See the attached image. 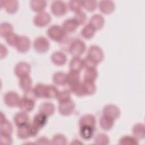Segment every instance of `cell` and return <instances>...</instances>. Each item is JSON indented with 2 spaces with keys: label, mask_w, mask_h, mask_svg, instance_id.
Listing matches in <instances>:
<instances>
[{
  "label": "cell",
  "mask_w": 145,
  "mask_h": 145,
  "mask_svg": "<svg viewBox=\"0 0 145 145\" xmlns=\"http://www.w3.org/2000/svg\"><path fill=\"white\" fill-rule=\"evenodd\" d=\"M47 34L49 37L57 42H61L66 36V32L62 27L58 25H53L50 27L47 31Z\"/></svg>",
  "instance_id": "cell-1"
},
{
  "label": "cell",
  "mask_w": 145,
  "mask_h": 145,
  "mask_svg": "<svg viewBox=\"0 0 145 145\" xmlns=\"http://www.w3.org/2000/svg\"><path fill=\"white\" fill-rule=\"evenodd\" d=\"M86 50V45L83 41L80 39H73L72 40L69 52L70 54L74 57H79L81 56Z\"/></svg>",
  "instance_id": "cell-2"
},
{
  "label": "cell",
  "mask_w": 145,
  "mask_h": 145,
  "mask_svg": "<svg viewBox=\"0 0 145 145\" xmlns=\"http://www.w3.org/2000/svg\"><path fill=\"white\" fill-rule=\"evenodd\" d=\"M87 57L98 64L103 61L104 54L100 47L97 45H92L88 49Z\"/></svg>",
  "instance_id": "cell-3"
},
{
  "label": "cell",
  "mask_w": 145,
  "mask_h": 145,
  "mask_svg": "<svg viewBox=\"0 0 145 145\" xmlns=\"http://www.w3.org/2000/svg\"><path fill=\"white\" fill-rule=\"evenodd\" d=\"M33 47L36 51L39 53H44L49 48V42L48 39L44 37H37L33 42Z\"/></svg>",
  "instance_id": "cell-4"
},
{
  "label": "cell",
  "mask_w": 145,
  "mask_h": 145,
  "mask_svg": "<svg viewBox=\"0 0 145 145\" xmlns=\"http://www.w3.org/2000/svg\"><path fill=\"white\" fill-rule=\"evenodd\" d=\"M75 108V103L70 99L65 101L60 102L58 105V111L61 114L68 116L71 114Z\"/></svg>",
  "instance_id": "cell-5"
},
{
  "label": "cell",
  "mask_w": 145,
  "mask_h": 145,
  "mask_svg": "<svg viewBox=\"0 0 145 145\" xmlns=\"http://www.w3.org/2000/svg\"><path fill=\"white\" fill-rule=\"evenodd\" d=\"M20 99L19 95L13 91L7 92L4 96V101L5 104L10 107L18 106Z\"/></svg>",
  "instance_id": "cell-6"
},
{
  "label": "cell",
  "mask_w": 145,
  "mask_h": 145,
  "mask_svg": "<svg viewBox=\"0 0 145 145\" xmlns=\"http://www.w3.org/2000/svg\"><path fill=\"white\" fill-rule=\"evenodd\" d=\"M51 18L48 13L46 12H40L34 18V24L38 27L46 25L50 21Z\"/></svg>",
  "instance_id": "cell-7"
},
{
  "label": "cell",
  "mask_w": 145,
  "mask_h": 145,
  "mask_svg": "<svg viewBox=\"0 0 145 145\" xmlns=\"http://www.w3.org/2000/svg\"><path fill=\"white\" fill-rule=\"evenodd\" d=\"M51 10L54 15L56 16H62L67 11V7L65 2L62 1H53L51 5Z\"/></svg>",
  "instance_id": "cell-8"
},
{
  "label": "cell",
  "mask_w": 145,
  "mask_h": 145,
  "mask_svg": "<svg viewBox=\"0 0 145 145\" xmlns=\"http://www.w3.org/2000/svg\"><path fill=\"white\" fill-rule=\"evenodd\" d=\"M103 115L108 116L113 120H116L119 117L120 115V110L119 108L112 104H109L106 105L103 110Z\"/></svg>",
  "instance_id": "cell-9"
},
{
  "label": "cell",
  "mask_w": 145,
  "mask_h": 145,
  "mask_svg": "<svg viewBox=\"0 0 145 145\" xmlns=\"http://www.w3.org/2000/svg\"><path fill=\"white\" fill-rule=\"evenodd\" d=\"M31 71L30 65L24 62H20L18 63L14 69L16 75L20 78L22 76L29 75Z\"/></svg>",
  "instance_id": "cell-10"
},
{
  "label": "cell",
  "mask_w": 145,
  "mask_h": 145,
  "mask_svg": "<svg viewBox=\"0 0 145 145\" xmlns=\"http://www.w3.org/2000/svg\"><path fill=\"white\" fill-rule=\"evenodd\" d=\"M18 106L21 111L27 113L33 109L35 106V100L23 97L20 99Z\"/></svg>",
  "instance_id": "cell-11"
},
{
  "label": "cell",
  "mask_w": 145,
  "mask_h": 145,
  "mask_svg": "<svg viewBox=\"0 0 145 145\" xmlns=\"http://www.w3.org/2000/svg\"><path fill=\"white\" fill-rule=\"evenodd\" d=\"M29 116L27 113L22 111L16 113L14 117V123L18 127L27 125L29 123Z\"/></svg>",
  "instance_id": "cell-12"
},
{
  "label": "cell",
  "mask_w": 145,
  "mask_h": 145,
  "mask_svg": "<svg viewBox=\"0 0 145 145\" xmlns=\"http://www.w3.org/2000/svg\"><path fill=\"white\" fill-rule=\"evenodd\" d=\"M31 42L28 37L23 36H20L19 41L16 46V48L18 51L24 53L28 51L30 48Z\"/></svg>",
  "instance_id": "cell-13"
},
{
  "label": "cell",
  "mask_w": 145,
  "mask_h": 145,
  "mask_svg": "<svg viewBox=\"0 0 145 145\" xmlns=\"http://www.w3.org/2000/svg\"><path fill=\"white\" fill-rule=\"evenodd\" d=\"M95 30H99L104 24V19L103 17L99 14H96L92 16L89 20V23Z\"/></svg>",
  "instance_id": "cell-14"
},
{
  "label": "cell",
  "mask_w": 145,
  "mask_h": 145,
  "mask_svg": "<svg viewBox=\"0 0 145 145\" xmlns=\"http://www.w3.org/2000/svg\"><path fill=\"white\" fill-rule=\"evenodd\" d=\"M48 116L39 112L35 115L33 120V123L39 129L42 128L46 123Z\"/></svg>",
  "instance_id": "cell-15"
},
{
  "label": "cell",
  "mask_w": 145,
  "mask_h": 145,
  "mask_svg": "<svg viewBox=\"0 0 145 145\" xmlns=\"http://www.w3.org/2000/svg\"><path fill=\"white\" fill-rule=\"evenodd\" d=\"M78 22L74 18H70L64 21L62 24V28L66 32H72L78 28Z\"/></svg>",
  "instance_id": "cell-16"
},
{
  "label": "cell",
  "mask_w": 145,
  "mask_h": 145,
  "mask_svg": "<svg viewBox=\"0 0 145 145\" xmlns=\"http://www.w3.org/2000/svg\"><path fill=\"white\" fill-rule=\"evenodd\" d=\"M66 56L61 52H56L51 56L52 62L58 66L63 65L66 61Z\"/></svg>",
  "instance_id": "cell-17"
},
{
  "label": "cell",
  "mask_w": 145,
  "mask_h": 145,
  "mask_svg": "<svg viewBox=\"0 0 145 145\" xmlns=\"http://www.w3.org/2000/svg\"><path fill=\"white\" fill-rule=\"evenodd\" d=\"M55 111L54 105L49 102H46L41 104L39 107V112L45 114L47 116H51Z\"/></svg>",
  "instance_id": "cell-18"
},
{
  "label": "cell",
  "mask_w": 145,
  "mask_h": 145,
  "mask_svg": "<svg viewBox=\"0 0 145 145\" xmlns=\"http://www.w3.org/2000/svg\"><path fill=\"white\" fill-rule=\"evenodd\" d=\"M99 125L101 129L104 130H109L112 129L114 125V120L103 115L99 120Z\"/></svg>",
  "instance_id": "cell-19"
},
{
  "label": "cell",
  "mask_w": 145,
  "mask_h": 145,
  "mask_svg": "<svg viewBox=\"0 0 145 145\" xmlns=\"http://www.w3.org/2000/svg\"><path fill=\"white\" fill-rule=\"evenodd\" d=\"M80 126V135L81 137L86 140L91 139L93 136L95 127L87 125Z\"/></svg>",
  "instance_id": "cell-20"
},
{
  "label": "cell",
  "mask_w": 145,
  "mask_h": 145,
  "mask_svg": "<svg viewBox=\"0 0 145 145\" xmlns=\"http://www.w3.org/2000/svg\"><path fill=\"white\" fill-rule=\"evenodd\" d=\"M99 8L104 14L111 13L114 8V5L112 1H102L99 2Z\"/></svg>",
  "instance_id": "cell-21"
},
{
  "label": "cell",
  "mask_w": 145,
  "mask_h": 145,
  "mask_svg": "<svg viewBox=\"0 0 145 145\" xmlns=\"http://www.w3.org/2000/svg\"><path fill=\"white\" fill-rule=\"evenodd\" d=\"M96 124V120L95 117L92 114H85L82 116L79 120V125L90 126L95 127Z\"/></svg>",
  "instance_id": "cell-22"
},
{
  "label": "cell",
  "mask_w": 145,
  "mask_h": 145,
  "mask_svg": "<svg viewBox=\"0 0 145 145\" xmlns=\"http://www.w3.org/2000/svg\"><path fill=\"white\" fill-rule=\"evenodd\" d=\"M80 74L79 71L70 70L66 75V83L70 86L79 82Z\"/></svg>",
  "instance_id": "cell-23"
},
{
  "label": "cell",
  "mask_w": 145,
  "mask_h": 145,
  "mask_svg": "<svg viewBox=\"0 0 145 145\" xmlns=\"http://www.w3.org/2000/svg\"><path fill=\"white\" fill-rule=\"evenodd\" d=\"M83 67V60L79 57H74L70 61V68L71 70L79 72Z\"/></svg>",
  "instance_id": "cell-24"
},
{
  "label": "cell",
  "mask_w": 145,
  "mask_h": 145,
  "mask_svg": "<svg viewBox=\"0 0 145 145\" xmlns=\"http://www.w3.org/2000/svg\"><path fill=\"white\" fill-rule=\"evenodd\" d=\"M13 27L12 25L7 22L2 23L0 25V35L2 37H6L12 33Z\"/></svg>",
  "instance_id": "cell-25"
},
{
  "label": "cell",
  "mask_w": 145,
  "mask_h": 145,
  "mask_svg": "<svg viewBox=\"0 0 145 145\" xmlns=\"http://www.w3.org/2000/svg\"><path fill=\"white\" fill-rule=\"evenodd\" d=\"M12 126L10 121L5 120L3 122H1V134L11 135L12 133Z\"/></svg>",
  "instance_id": "cell-26"
},
{
  "label": "cell",
  "mask_w": 145,
  "mask_h": 145,
  "mask_svg": "<svg viewBox=\"0 0 145 145\" xmlns=\"http://www.w3.org/2000/svg\"><path fill=\"white\" fill-rule=\"evenodd\" d=\"M58 89L52 85H46L45 89L44 97L52 99L56 97L58 94Z\"/></svg>",
  "instance_id": "cell-27"
},
{
  "label": "cell",
  "mask_w": 145,
  "mask_h": 145,
  "mask_svg": "<svg viewBox=\"0 0 145 145\" xmlns=\"http://www.w3.org/2000/svg\"><path fill=\"white\" fill-rule=\"evenodd\" d=\"M134 137L137 139H142L144 137V125L141 123H138L134 125L133 129Z\"/></svg>",
  "instance_id": "cell-28"
},
{
  "label": "cell",
  "mask_w": 145,
  "mask_h": 145,
  "mask_svg": "<svg viewBox=\"0 0 145 145\" xmlns=\"http://www.w3.org/2000/svg\"><path fill=\"white\" fill-rule=\"evenodd\" d=\"M53 80L57 85H65L66 83V75L62 72H57L53 75Z\"/></svg>",
  "instance_id": "cell-29"
},
{
  "label": "cell",
  "mask_w": 145,
  "mask_h": 145,
  "mask_svg": "<svg viewBox=\"0 0 145 145\" xmlns=\"http://www.w3.org/2000/svg\"><path fill=\"white\" fill-rule=\"evenodd\" d=\"M32 84V80L29 75H25L20 78L19 86L24 91H26L31 88Z\"/></svg>",
  "instance_id": "cell-30"
},
{
  "label": "cell",
  "mask_w": 145,
  "mask_h": 145,
  "mask_svg": "<svg viewBox=\"0 0 145 145\" xmlns=\"http://www.w3.org/2000/svg\"><path fill=\"white\" fill-rule=\"evenodd\" d=\"M4 5L3 7L6 8V10L10 14L14 13L18 8V2L16 1H3Z\"/></svg>",
  "instance_id": "cell-31"
},
{
  "label": "cell",
  "mask_w": 145,
  "mask_h": 145,
  "mask_svg": "<svg viewBox=\"0 0 145 145\" xmlns=\"http://www.w3.org/2000/svg\"><path fill=\"white\" fill-rule=\"evenodd\" d=\"M70 87L71 91L74 93L76 95L81 96L85 95L83 83L80 82V81L76 83H75L70 86Z\"/></svg>",
  "instance_id": "cell-32"
},
{
  "label": "cell",
  "mask_w": 145,
  "mask_h": 145,
  "mask_svg": "<svg viewBox=\"0 0 145 145\" xmlns=\"http://www.w3.org/2000/svg\"><path fill=\"white\" fill-rule=\"evenodd\" d=\"M97 76V71L96 69H86L84 75V79L86 81L94 82Z\"/></svg>",
  "instance_id": "cell-33"
},
{
  "label": "cell",
  "mask_w": 145,
  "mask_h": 145,
  "mask_svg": "<svg viewBox=\"0 0 145 145\" xmlns=\"http://www.w3.org/2000/svg\"><path fill=\"white\" fill-rule=\"evenodd\" d=\"M28 124L21 127H18L17 130V136L20 139H27L31 137Z\"/></svg>",
  "instance_id": "cell-34"
},
{
  "label": "cell",
  "mask_w": 145,
  "mask_h": 145,
  "mask_svg": "<svg viewBox=\"0 0 145 145\" xmlns=\"http://www.w3.org/2000/svg\"><path fill=\"white\" fill-rule=\"evenodd\" d=\"M85 95H92L95 93L96 91V86L94 82L84 80L82 82Z\"/></svg>",
  "instance_id": "cell-35"
},
{
  "label": "cell",
  "mask_w": 145,
  "mask_h": 145,
  "mask_svg": "<svg viewBox=\"0 0 145 145\" xmlns=\"http://www.w3.org/2000/svg\"><path fill=\"white\" fill-rule=\"evenodd\" d=\"M109 138L108 135L104 133H99L95 138L94 143L96 144L106 145L109 144Z\"/></svg>",
  "instance_id": "cell-36"
},
{
  "label": "cell",
  "mask_w": 145,
  "mask_h": 145,
  "mask_svg": "<svg viewBox=\"0 0 145 145\" xmlns=\"http://www.w3.org/2000/svg\"><path fill=\"white\" fill-rule=\"evenodd\" d=\"M95 29L89 24L85 25L81 31V35L83 37L87 39L91 38L95 32Z\"/></svg>",
  "instance_id": "cell-37"
},
{
  "label": "cell",
  "mask_w": 145,
  "mask_h": 145,
  "mask_svg": "<svg viewBox=\"0 0 145 145\" xmlns=\"http://www.w3.org/2000/svg\"><path fill=\"white\" fill-rule=\"evenodd\" d=\"M118 144H138V141L134 137H131L130 135H125L122 137L119 140Z\"/></svg>",
  "instance_id": "cell-38"
},
{
  "label": "cell",
  "mask_w": 145,
  "mask_h": 145,
  "mask_svg": "<svg viewBox=\"0 0 145 145\" xmlns=\"http://www.w3.org/2000/svg\"><path fill=\"white\" fill-rule=\"evenodd\" d=\"M46 2L44 1H31V7L35 11L41 12L46 6Z\"/></svg>",
  "instance_id": "cell-39"
},
{
  "label": "cell",
  "mask_w": 145,
  "mask_h": 145,
  "mask_svg": "<svg viewBox=\"0 0 145 145\" xmlns=\"http://www.w3.org/2000/svg\"><path fill=\"white\" fill-rule=\"evenodd\" d=\"M45 86L43 83H38L35 86L33 89L36 97H44Z\"/></svg>",
  "instance_id": "cell-40"
},
{
  "label": "cell",
  "mask_w": 145,
  "mask_h": 145,
  "mask_svg": "<svg viewBox=\"0 0 145 145\" xmlns=\"http://www.w3.org/2000/svg\"><path fill=\"white\" fill-rule=\"evenodd\" d=\"M57 100L60 102H63L70 100V92L69 90L65 89L59 91L56 96Z\"/></svg>",
  "instance_id": "cell-41"
},
{
  "label": "cell",
  "mask_w": 145,
  "mask_h": 145,
  "mask_svg": "<svg viewBox=\"0 0 145 145\" xmlns=\"http://www.w3.org/2000/svg\"><path fill=\"white\" fill-rule=\"evenodd\" d=\"M19 38H20V36H18L17 34L14 33H11L6 37V40L7 43L9 45L11 46H16L19 41Z\"/></svg>",
  "instance_id": "cell-42"
},
{
  "label": "cell",
  "mask_w": 145,
  "mask_h": 145,
  "mask_svg": "<svg viewBox=\"0 0 145 145\" xmlns=\"http://www.w3.org/2000/svg\"><path fill=\"white\" fill-rule=\"evenodd\" d=\"M51 144H66L67 140L66 137L61 134L55 135L52 139Z\"/></svg>",
  "instance_id": "cell-43"
},
{
  "label": "cell",
  "mask_w": 145,
  "mask_h": 145,
  "mask_svg": "<svg viewBox=\"0 0 145 145\" xmlns=\"http://www.w3.org/2000/svg\"><path fill=\"white\" fill-rule=\"evenodd\" d=\"M74 19L78 22L79 25L83 24L85 23L87 19V16L83 11L80 10L75 13Z\"/></svg>",
  "instance_id": "cell-44"
},
{
  "label": "cell",
  "mask_w": 145,
  "mask_h": 145,
  "mask_svg": "<svg viewBox=\"0 0 145 145\" xmlns=\"http://www.w3.org/2000/svg\"><path fill=\"white\" fill-rule=\"evenodd\" d=\"M69 8L71 11H75L76 12L80 11L82 6V1H71L69 2Z\"/></svg>",
  "instance_id": "cell-45"
},
{
  "label": "cell",
  "mask_w": 145,
  "mask_h": 145,
  "mask_svg": "<svg viewBox=\"0 0 145 145\" xmlns=\"http://www.w3.org/2000/svg\"><path fill=\"white\" fill-rule=\"evenodd\" d=\"M83 66L86 67V69H96L97 65V63L87 56L85 57L84 59H83Z\"/></svg>",
  "instance_id": "cell-46"
},
{
  "label": "cell",
  "mask_w": 145,
  "mask_h": 145,
  "mask_svg": "<svg viewBox=\"0 0 145 145\" xmlns=\"http://www.w3.org/2000/svg\"><path fill=\"white\" fill-rule=\"evenodd\" d=\"M82 6L88 11H93L96 7V2L94 1H82Z\"/></svg>",
  "instance_id": "cell-47"
},
{
  "label": "cell",
  "mask_w": 145,
  "mask_h": 145,
  "mask_svg": "<svg viewBox=\"0 0 145 145\" xmlns=\"http://www.w3.org/2000/svg\"><path fill=\"white\" fill-rule=\"evenodd\" d=\"M0 143L2 144H11L12 143V139L11 135L0 134Z\"/></svg>",
  "instance_id": "cell-48"
},
{
  "label": "cell",
  "mask_w": 145,
  "mask_h": 145,
  "mask_svg": "<svg viewBox=\"0 0 145 145\" xmlns=\"http://www.w3.org/2000/svg\"><path fill=\"white\" fill-rule=\"evenodd\" d=\"M23 97L29 99H32L33 100H35L36 98V96L34 93L33 88H29V89L25 91Z\"/></svg>",
  "instance_id": "cell-49"
},
{
  "label": "cell",
  "mask_w": 145,
  "mask_h": 145,
  "mask_svg": "<svg viewBox=\"0 0 145 145\" xmlns=\"http://www.w3.org/2000/svg\"><path fill=\"white\" fill-rule=\"evenodd\" d=\"M36 144H50L51 143L50 142L49 140L46 138V137H41V138H39L37 141L36 142Z\"/></svg>",
  "instance_id": "cell-50"
},
{
  "label": "cell",
  "mask_w": 145,
  "mask_h": 145,
  "mask_svg": "<svg viewBox=\"0 0 145 145\" xmlns=\"http://www.w3.org/2000/svg\"><path fill=\"white\" fill-rule=\"evenodd\" d=\"M0 53H1V58H3L5 57L7 53V49L5 46L1 44V49H0Z\"/></svg>",
  "instance_id": "cell-51"
},
{
  "label": "cell",
  "mask_w": 145,
  "mask_h": 145,
  "mask_svg": "<svg viewBox=\"0 0 145 145\" xmlns=\"http://www.w3.org/2000/svg\"><path fill=\"white\" fill-rule=\"evenodd\" d=\"M1 122H3L4 121L6 120V119H5V116L3 115V114L2 112L1 113Z\"/></svg>",
  "instance_id": "cell-52"
}]
</instances>
